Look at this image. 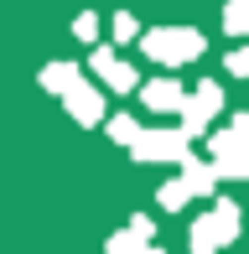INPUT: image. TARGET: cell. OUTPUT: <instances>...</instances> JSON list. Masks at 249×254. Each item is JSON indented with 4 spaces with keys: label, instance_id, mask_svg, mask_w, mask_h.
I'll list each match as a JSON object with an SVG mask.
<instances>
[{
    "label": "cell",
    "instance_id": "6",
    "mask_svg": "<svg viewBox=\"0 0 249 254\" xmlns=\"http://www.w3.org/2000/svg\"><path fill=\"white\" fill-rule=\"evenodd\" d=\"M88 67H94V73H99V83H104V88H115V94H130V88H140V73H135V67L124 63L115 47H94Z\"/></svg>",
    "mask_w": 249,
    "mask_h": 254
},
{
    "label": "cell",
    "instance_id": "4",
    "mask_svg": "<svg viewBox=\"0 0 249 254\" xmlns=\"http://www.w3.org/2000/svg\"><path fill=\"white\" fill-rule=\"evenodd\" d=\"M177 114H182V135H187V140L208 135V125L223 114V88H218V83H197V88L182 99V109H177Z\"/></svg>",
    "mask_w": 249,
    "mask_h": 254
},
{
    "label": "cell",
    "instance_id": "17",
    "mask_svg": "<svg viewBox=\"0 0 249 254\" xmlns=\"http://www.w3.org/2000/svg\"><path fill=\"white\" fill-rule=\"evenodd\" d=\"M130 234H140L145 244H151V218H130Z\"/></svg>",
    "mask_w": 249,
    "mask_h": 254
},
{
    "label": "cell",
    "instance_id": "11",
    "mask_svg": "<svg viewBox=\"0 0 249 254\" xmlns=\"http://www.w3.org/2000/svg\"><path fill=\"white\" fill-rule=\"evenodd\" d=\"M223 31H229V37H244V31H249V0H229V10H223Z\"/></svg>",
    "mask_w": 249,
    "mask_h": 254
},
{
    "label": "cell",
    "instance_id": "18",
    "mask_svg": "<svg viewBox=\"0 0 249 254\" xmlns=\"http://www.w3.org/2000/svg\"><path fill=\"white\" fill-rule=\"evenodd\" d=\"M140 254H166V249H156V244H145V249H140Z\"/></svg>",
    "mask_w": 249,
    "mask_h": 254
},
{
    "label": "cell",
    "instance_id": "2",
    "mask_svg": "<svg viewBox=\"0 0 249 254\" xmlns=\"http://www.w3.org/2000/svg\"><path fill=\"white\" fill-rule=\"evenodd\" d=\"M208 151H213V177L244 182L249 177V114H234L229 130H218L208 140Z\"/></svg>",
    "mask_w": 249,
    "mask_h": 254
},
{
    "label": "cell",
    "instance_id": "3",
    "mask_svg": "<svg viewBox=\"0 0 249 254\" xmlns=\"http://www.w3.org/2000/svg\"><path fill=\"white\" fill-rule=\"evenodd\" d=\"M239 202H213V213L192 223V254H218L229 239H239Z\"/></svg>",
    "mask_w": 249,
    "mask_h": 254
},
{
    "label": "cell",
    "instance_id": "15",
    "mask_svg": "<svg viewBox=\"0 0 249 254\" xmlns=\"http://www.w3.org/2000/svg\"><path fill=\"white\" fill-rule=\"evenodd\" d=\"M73 37H78V42H99V16H88V10H83V16L73 21Z\"/></svg>",
    "mask_w": 249,
    "mask_h": 254
},
{
    "label": "cell",
    "instance_id": "8",
    "mask_svg": "<svg viewBox=\"0 0 249 254\" xmlns=\"http://www.w3.org/2000/svg\"><path fill=\"white\" fill-rule=\"evenodd\" d=\"M140 99H145L151 114H177L182 99H187V88L177 83V78H151V83H140Z\"/></svg>",
    "mask_w": 249,
    "mask_h": 254
},
{
    "label": "cell",
    "instance_id": "5",
    "mask_svg": "<svg viewBox=\"0 0 249 254\" xmlns=\"http://www.w3.org/2000/svg\"><path fill=\"white\" fill-rule=\"evenodd\" d=\"M130 151L135 161H182L187 156V135H182V125L177 130H135V140H130Z\"/></svg>",
    "mask_w": 249,
    "mask_h": 254
},
{
    "label": "cell",
    "instance_id": "1",
    "mask_svg": "<svg viewBox=\"0 0 249 254\" xmlns=\"http://www.w3.org/2000/svg\"><path fill=\"white\" fill-rule=\"evenodd\" d=\"M135 42L145 47L151 63H166V67H182V63H192V57H202V47H208L202 31H192V26H151Z\"/></svg>",
    "mask_w": 249,
    "mask_h": 254
},
{
    "label": "cell",
    "instance_id": "10",
    "mask_svg": "<svg viewBox=\"0 0 249 254\" xmlns=\"http://www.w3.org/2000/svg\"><path fill=\"white\" fill-rule=\"evenodd\" d=\"M73 83H78L73 63H47L42 67V88H47V94H62V88H73Z\"/></svg>",
    "mask_w": 249,
    "mask_h": 254
},
{
    "label": "cell",
    "instance_id": "14",
    "mask_svg": "<svg viewBox=\"0 0 249 254\" xmlns=\"http://www.w3.org/2000/svg\"><path fill=\"white\" fill-rule=\"evenodd\" d=\"M109 31H115V42L124 47V42H135V37H140V21H135V16H124V10H120V16H115V26H109Z\"/></svg>",
    "mask_w": 249,
    "mask_h": 254
},
{
    "label": "cell",
    "instance_id": "12",
    "mask_svg": "<svg viewBox=\"0 0 249 254\" xmlns=\"http://www.w3.org/2000/svg\"><path fill=\"white\" fill-rule=\"evenodd\" d=\"M156 202H161L166 213H177V207H187V202H192V192L182 187V182H161V192H156Z\"/></svg>",
    "mask_w": 249,
    "mask_h": 254
},
{
    "label": "cell",
    "instance_id": "9",
    "mask_svg": "<svg viewBox=\"0 0 249 254\" xmlns=\"http://www.w3.org/2000/svg\"><path fill=\"white\" fill-rule=\"evenodd\" d=\"M177 166H182V177H177V182H182V187L192 192V197H208V192H213V182H218V177H213V166H208V161H197V156H182Z\"/></svg>",
    "mask_w": 249,
    "mask_h": 254
},
{
    "label": "cell",
    "instance_id": "7",
    "mask_svg": "<svg viewBox=\"0 0 249 254\" xmlns=\"http://www.w3.org/2000/svg\"><path fill=\"white\" fill-rule=\"evenodd\" d=\"M62 109H67V120H78V125H99L104 120V88H88L83 78H78L73 88H62Z\"/></svg>",
    "mask_w": 249,
    "mask_h": 254
},
{
    "label": "cell",
    "instance_id": "13",
    "mask_svg": "<svg viewBox=\"0 0 249 254\" xmlns=\"http://www.w3.org/2000/svg\"><path fill=\"white\" fill-rule=\"evenodd\" d=\"M135 130H140V125H135L130 114H115V120H109V140H115V145H130Z\"/></svg>",
    "mask_w": 249,
    "mask_h": 254
},
{
    "label": "cell",
    "instance_id": "16",
    "mask_svg": "<svg viewBox=\"0 0 249 254\" xmlns=\"http://www.w3.org/2000/svg\"><path fill=\"white\" fill-rule=\"evenodd\" d=\"M229 73H234V78H244V73H249V52H244V47H234V52H229Z\"/></svg>",
    "mask_w": 249,
    "mask_h": 254
}]
</instances>
